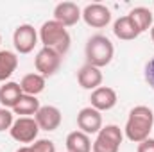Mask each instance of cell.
I'll list each match as a JSON object with an SVG mask.
<instances>
[{
	"instance_id": "1",
	"label": "cell",
	"mask_w": 154,
	"mask_h": 152,
	"mask_svg": "<svg viewBox=\"0 0 154 152\" xmlns=\"http://www.w3.org/2000/svg\"><path fill=\"white\" fill-rule=\"evenodd\" d=\"M152 125H154L152 109L147 108V106H136V108L131 109V113L127 116L124 132H125L129 141L140 143V141L149 138V134L152 131Z\"/></svg>"
},
{
	"instance_id": "2",
	"label": "cell",
	"mask_w": 154,
	"mask_h": 152,
	"mask_svg": "<svg viewBox=\"0 0 154 152\" xmlns=\"http://www.w3.org/2000/svg\"><path fill=\"white\" fill-rule=\"evenodd\" d=\"M39 39H41L43 47L56 50L61 57L70 50V34H68L66 27H63L56 20H48L41 25Z\"/></svg>"
},
{
	"instance_id": "3",
	"label": "cell",
	"mask_w": 154,
	"mask_h": 152,
	"mask_svg": "<svg viewBox=\"0 0 154 152\" xmlns=\"http://www.w3.org/2000/svg\"><path fill=\"white\" fill-rule=\"evenodd\" d=\"M115 47L109 39L102 34H95L86 43V65H91L95 68L108 66L113 61Z\"/></svg>"
},
{
	"instance_id": "4",
	"label": "cell",
	"mask_w": 154,
	"mask_h": 152,
	"mask_svg": "<svg viewBox=\"0 0 154 152\" xmlns=\"http://www.w3.org/2000/svg\"><path fill=\"white\" fill-rule=\"evenodd\" d=\"M124 140L122 129L118 125H106L97 132V140L91 145L93 152H118L120 143Z\"/></svg>"
},
{
	"instance_id": "5",
	"label": "cell",
	"mask_w": 154,
	"mask_h": 152,
	"mask_svg": "<svg viewBox=\"0 0 154 152\" xmlns=\"http://www.w3.org/2000/svg\"><path fill=\"white\" fill-rule=\"evenodd\" d=\"M9 132H11V138L16 140L18 143H32L38 138L39 127L32 116H20L18 120H14Z\"/></svg>"
},
{
	"instance_id": "6",
	"label": "cell",
	"mask_w": 154,
	"mask_h": 152,
	"mask_svg": "<svg viewBox=\"0 0 154 152\" xmlns=\"http://www.w3.org/2000/svg\"><path fill=\"white\" fill-rule=\"evenodd\" d=\"M61 59H63V57H61L56 50L43 47L38 54H36L34 66H36V70H38L39 75L50 77V75H54V74L59 70V66H61Z\"/></svg>"
},
{
	"instance_id": "7",
	"label": "cell",
	"mask_w": 154,
	"mask_h": 152,
	"mask_svg": "<svg viewBox=\"0 0 154 152\" xmlns=\"http://www.w3.org/2000/svg\"><path fill=\"white\" fill-rule=\"evenodd\" d=\"M38 43V32L32 25L29 23H23V25H18L14 34H13V45L16 48V52L20 54H29L34 50Z\"/></svg>"
},
{
	"instance_id": "8",
	"label": "cell",
	"mask_w": 154,
	"mask_h": 152,
	"mask_svg": "<svg viewBox=\"0 0 154 152\" xmlns=\"http://www.w3.org/2000/svg\"><path fill=\"white\" fill-rule=\"evenodd\" d=\"M82 18L90 27L102 29L111 22V11L102 4H88L82 11Z\"/></svg>"
},
{
	"instance_id": "9",
	"label": "cell",
	"mask_w": 154,
	"mask_h": 152,
	"mask_svg": "<svg viewBox=\"0 0 154 152\" xmlns=\"http://www.w3.org/2000/svg\"><path fill=\"white\" fill-rule=\"evenodd\" d=\"M77 127L84 134H97L102 129V114L100 111L90 108H82L77 114Z\"/></svg>"
},
{
	"instance_id": "10",
	"label": "cell",
	"mask_w": 154,
	"mask_h": 152,
	"mask_svg": "<svg viewBox=\"0 0 154 152\" xmlns=\"http://www.w3.org/2000/svg\"><path fill=\"white\" fill-rule=\"evenodd\" d=\"M116 91L113 88H108V86H100L97 90L91 91V97H90V102H91V108L97 109V111H109L116 106Z\"/></svg>"
},
{
	"instance_id": "11",
	"label": "cell",
	"mask_w": 154,
	"mask_h": 152,
	"mask_svg": "<svg viewBox=\"0 0 154 152\" xmlns=\"http://www.w3.org/2000/svg\"><path fill=\"white\" fill-rule=\"evenodd\" d=\"M34 120L38 123L39 131H56L61 125V111L56 106H41L39 111L34 114Z\"/></svg>"
},
{
	"instance_id": "12",
	"label": "cell",
	"mask_w": 154,
	"mask_h": 152,
	"mask_svg": "<svg viewBox=\"0 0 154 152\" xmlns=\"http://www.w3.org/2000/svg\"><path fill=\"white\" fill-rule=\"evenodd\" d=\"M82 13L79 9V5L74 2H61L56 5L54 9V20L59 22L63 27H72L81 20Z\"/></svg>"
},
{
	"instance_id": "13",
	"label": "cell",
	"mask_w": 154,
	"mask_h": 152,
	"mask_svg": "<svg viewBox=\"0 0 154 152\" xmlns=\"http://www.w3.org/2000/svg\"><path fill=\"white\" fill-rule=\"evenodd\" d=\"M102 72H100V68H95V66H91V65H84V66H81L79 68V72H77V81H79V84H81V88H84V90H97V88H100V84H102Z\"/></svg>"
},
{
	"instance_id": "14",
	"label": "cell",
	"mask_w": 154,
	"mask_h": 152,
	"mask_svg": "<svg viewBox=\"0 0 154 152\" xmlns=\"http://www.w3.org/2000/svg\"><path fill=\"white\" fill-rule=\"evenodd\" d=\"M23 91L20 88V82H13V81H7L0 86V104L2 108L5 109H13L18 100L22 99Z\"/></svg>"
},
{
	"instance_id": "15",
	"label": "cell",
	"mask_w": 154,
	"mask_h": 152,
	"mask_svg": "<svg viewBox=\"0 0 154 152\" xmlns=\"http://www.w3.org/2000/svg\"><path fill=\"white\" fill-rule=\"evenodd\" d=\"M113 32L118 39H124V41H131V39H136L140 36V31L136 29V25L133 23V20L127 16H120L113 23Z\"/></svg>"
},
{
	"instance_id": "16",
	"label": "cell",
	"mask_w": 154,
	"mask_h": 152,
	"mask_svg": "<svg viewBox=\"0 0 154 152\" xmlns=\"http://www.w3.org/2000/svg\"><path fill=\"white\" fill-rule=\"evenodd\" d=\"M18 68V57L11 50H0V82H7Z\"/></svg>"
},
{
	"instance_id": "17",
	"label": "cell",
	"mask_w": 154,
	"mask_h": 152,
	"mask_svg": "<svg viewBox=\"0 0 154 152\" xmlns=\"http://www.w3.org/2000/svg\"><path fill=\"white\" fill-rule=\"evenodd\" d=\"M66 152H91L90 136L82 131H74L66 136Z\"/></svg>"
},
{
	"instance_id": "18",
	"label": "cell",
	"mask_w": 154,
	"mask_h": 152,
	"mask_svg": "<svg viewBox=\"0 0 154 152\" xmlns=\"http://www.w3.org/2000/svg\"><path fill=\"white\" fill-rule=\"evenodd\" d=\"M20 88H22L23 95L36 97L45 90V77L39 75V74H27L20 81Z\"/></svg>"
},
{
	"instance_id": "19",
	"label": "cell",
	"mask_w": 154,
	"mask_h": 152,
	"mask_svg": "<svg viewBox=\"0 0 154 152\" xmlns=\"http://www.w3.org/2000/svg\"><path fill=\"white\" fill-rule=\"evenodd\" d=\"M129 18L133 20V23L136 25V29L142 32L149 31L152 27V13L147 9V7H134L131 13H129Z\"/></svg>"
},
{
	"instance_id": "20",
	"label": "cell",
	"mask_w": 154,
	"mask_h": 152,
	"mask_svg": "<svg viewBox=\"0 0 154 152\" xmlns=\"http://www.w3.org/2000/svg\"><path fill=\"white\" fill-rule=\"evenodd\" d=\"M39 100L36 97H31V95H22V99L18 100V104L13 108V113L14 114H22V116H31V114H36L39 111Z\"/></svg>"
},
{
	"instance_id": "21",
	"label": "cell",
	"mask_w": 154,
	"mask_h": 152,
	"mask_svg": "<svg viewBox=\"0 0 154 152\" xmlns=\"http://www.w3.org/2000/svg\"><path fill=\"white\" fill-rule=\"evenodd\" d=\"M14 123V118H13V113L5 108H0V132L2 131H7L11 129Z\"/></svg>"
},
{
	"instance_id": "22",
	"label": "cell",
	"mask_w": 154,
	"mask_h": 152,
	"mask_svg": "<svg viewBox=\"0 0 154 152\" xmlns=\"http://www.w3.org/2000/svg\"><path fill=\"white\" fill-rule=\"evenodd\" d=\"M31 149L34 152H56V145L50 140H36L31 145Z\"/></svg>"
},
{
	"instance_id": "23",
	"label": "cell",
	"mask_w": 154,
	"mask_h": 152,
	"mask_svg": "<svg viewBox=\"0 0 154 152\" xmlns=\"http://www.w3.org/2000/svg\"><path fill=\"white\" fill-rule=\"evenodd\" d=\"M145 81H147V84L154 90V56L147 61V65H145Z\"/></svg>"
},
{
	"instance_id": "24",
	"label": "cell",
	"mask_w": 154,
	"mask_h": 152,
	"mask_svg": "<svg viewBox=\"0 0 154 152\" xmlns=\"http://www.w3.org/2000/svg\"><path fill=\"white\" fill-rule=\"evenodd\" d=\"M136 152H154V140L152 138H147V140L140 141Z\"/></svg>"
},
{
	"instance_id": "25",
	"label": "cell",
	"mask_w": 154,
	"mask_h": 152,
	"mask_svg": "<svg viewBox=\"0 0 154 152\" xmlns=\"http://www.w3.org/2000/svg\"><path fill=\"white\" fill-rule=\"evenodd\" d=\"M16 152H32V149H31V145L29 147H20Z\"/></svg>"
},
{
	"instance_id": "26",
	"label": "cell",
	"mask_w": 154,
	"mask_h": 152,
	"mask_svg": "<svg viewBox=\"0 0 154 152\" xmlns=\"http://www.w3.org/2000/svg\"><path fill=\"white\" fill-rule=\"evenodd\" d=\"M151 38H152V43H154V23H152V29H151Z\"/></svg>"
},
{
	"instance_id": "27",
	"label": "cell",
	"mask_w": 154,
	"mask_h": 152,
	"mask_svg": "<svg viewBox=\"0 0 154 152\" xmlns=\"http://www.w3.org/2000/svg\"><path fill=\"white\" fill-rule=\"evenodd\" d=\"M0 43H2V38H0Z\"/></svg>"
},
{
	"instance_id": "28",
	"label": "cell",
	"mask_w": 154,
	"mask_h": 152,
	"mask_svg": "<svg viewBox=\"0 0 154 152\" xmlns=\"http://www.w3.org/2000/svg\"><path fill=\"white\" fill-rule=\"evenodd\" d=\"M32 152H34V150H32Z\"/></svg>"
}]
</instances>
